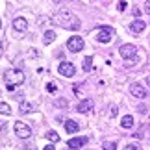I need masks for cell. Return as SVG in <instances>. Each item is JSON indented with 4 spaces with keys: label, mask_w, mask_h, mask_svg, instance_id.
<instances>
[{
    "label": "cell",
    "mask_w": 150,
    "mask_h": 150,
    "mask_svg": "<svg viewBox=\"0 0 150 150\" xmlns=\"http://www.w3.org/2000/svg\"><path fill=\"white\" fill-rule=\"evenodd\" d=\"M52 24L59 26V28H65V30H78L82 26L80 19L71 11H57V13L52 17Z\"/></svg>",
    "instance_id": "obj_1"
},
{
    "label": "cell",
    "mask_w": 150,
    "mask_h": 150,
    "mask_svg": "<svg viewBox=\"0 0 150 150\" xmlns=\"http://www.w3.org/2000/svg\"><path fill=\"white\" fill-rule=\"evenodd\" d=\"M24 72L19 71V69H9V71L4 72V82H6V87L8 91H15L19 85H22L24 82Z\"/></svg>",
    "instance_id": "obj_2"
},
{
    "label": "cell",
    "mask_w": 150,
    "mask_h": 150,
    "mask_svg": "<svg viewBox=\"0 0 150 150\" xmlns=\"http://www.w3.org/2000/svg\"><path fill=\"white\" fill-rule=\"evenodd\" d=\"M15 134L21 137V139H28L32 135V128L28 124H24L22 120H17L15 122Z\"/></svg>",
    "instance_id": "obj_3"
},
{
    "label": "cell",
    "mask_w": 150,
    "mask_h": 150,
    "mask_svg": "<svg viewBox=\"0 0 150 150\" xmlns=\"http://www.w3.org/2000/svg\"><path fill=\"white\" fill-rule=\"evenodd\" d=\"M57 72H59L61 76H65V78H72L74 74H76V69H74L72 63H69V61H61V63H59V67H57Z\"/></svg>",
    "instance_id": "obj_4"
},
{
    "label": "cell",
    "mask_w": 150,
    "mask_h": 150,
    "mask_svg": "<svg viewBox=\"0 0 150 150\" xmlns=\"http://www.w3.org/2000/svg\"><path fill=\"white\" fill-rule=\"evenodd\" d=\"M83 47H85L83 39H82V37H78V35H72V37L67 41V48L71 50V52H82Z\"/></svg>",
    "instance_id": "obj_5"
},
{
    "label": "cell",
    "mask_w": 150,
    "mask_h": 150,
    "mask_svg": "<svg viewBox=\"0 0 150 150\" xmlns=\"http://www.w3.org/2000/svg\"><path fill=\"white\" fill-rule=\"evenodd\" d=\"M111 37H113V28H109V26H102L100 32L96 33V41L98 43H109Z\"/></svg>",
    "instance_id": "obj_6"
},
{
    "label": "cell",
    "mask_w": 150,
    "mask_h": 150,
    "mask_svg": "<svg viewBox=\"0 0 150 150\" xmlns=\"http://www.w3.org/2000/svg\"><path fill=\"white\" fill-rule=\"evenodd\" d=\"M119 52L124 59H134L135 54H137V47L135 45H122V47L119 48Z\"/></svg>",
    "instance_id": "obj_7"
},
{
    "label": "cell",
    "mask_w": 150,
    "mask_h": 150,
    "mask_svg": "<svg viewBox=\"0 0 150 150\" xmlns=\"http://www.w3.org/2000/svg\"><path fill=\"white\" fill-rule=\"evenodd\" d=\"M130 93L135 96V98H145L146 96V89H145V85H141V83H132L130 85Z\"/></svg>",
    "instance_id": "obj_8"
},
{
    "label": "cell",
    "mask_w": 150,
    "mask_h": 150,
    "mask_svg": "<svg viewBox=\"0 0 150 150\" xmlns=\"http://www.w3.org/2000/svg\"><path fill=\"white\" fill-rule=\"evenodd\" d=\"M93 106H95V102L91 100V98H85V100H82L76 106V111L78 113H89L91 109H93Z\"/></svg>",
    "instance_id": "obj_9"
},
{
    "label": "cell",
    "mask_w": 150,
    "mask_h": 150,
    "mask_svg": "<svg viewBox=\"0 0 150 150\" xmlns=\"http://www.w3.org/2000/svg\"><path fill=\"white\" fill-rule=\"evenodd\" d=\"M85 143H87V137H72V139H69L67 146L72 148V150H76V148H82Z\"/></svg>",
    "instance_id": "obj_10"
},
{
    "label": "cell",
    "mask_w": 150,
    "mask_h": 150,
    "mask_svg": "<svg viewBox=\"0 0 150 150\" xmlns=\"http://www.w3.org/2000/svg\"><path fill=\"white\" fill-rule=\"evenodd\" d=\"M145 28H146L145 21L137 19V21H134V22H132V24H130V32H132V33H135V35H139L141 32H145Z\"/></svg>",
    "instance_id": "obj_11"
},
{
    "label": "cell",
    "mask_w": 150,
    "mask_h": 150,
    "mask_svg": "<svg viewBox=\"0 0 150 150\" xmlns=\"http://www.w3.org/2000/svg\"><path fill=\"white\" fill-rule=\"evenodd\" d=\"M13 28L17 32H26L28 30V21L24 19V17H17V19L13 21Z\"/></svg>",
    "instance_id": "obj_12"
},
{
    "label": "cell",
    "mask_w": 150,
    "mask_h": 150,
    "mask_svg": "<svg viewBox=\"0 0 150 150\" xmlns=\"http://www.w3.org/2000/svg\"><path fill=\"white\" fill-rule=\"evenodd\" d=\"M37 109V106L33 102H22L21 106H19V111H21V115H26V113H33Z\"/></svg>",
    "instance_id": "obj_13"
},
{
    "label": "cell",
    "mask_w": 150,
    "mask_h": 150,
    "mask_svg": "<svg viewBox=\"0 0 150 150\" xmlns=\"http://www.w3.org/2000/svg\"><path fill=\"white\" fill-rule=\"evenodd\" d=\"M78 128H80V126H78L76 120H71V119H69L67 122H65V130H67V134H76Z\"/></svg>",
    "instance_id": "obj_14"
},
{
    "label": "cell",
    "mask_w": 150,
    "mask_h": 150,
    "mask_svg": "<svg viewBox=\"0 0 150 150\" xmlns=\"http://www.w3.org/2000/svg\"><path fill=\"white\" fill-rule=\"evenodd\" d=\"M120 126H122L124 130H130L132 126H134V117H132V115H124V117L120 119Z\"/></svg>",
    "instance_id": "obj_15"
},
{
    "label": "cell",
    "mask_w": 150,
    "mask_h": 150,
    "mask_svg": "<svg viewBox=\"0 0 150 150\" xmlns=\"http://www.w3.org/2000/svg\"><path fill=\"white\" fill-rule=\"evenodd\" d=\"M91 67H93V56H85L83 57V63H82V71L83 72H89Z\"/></svg>",
    "instance_id": "obj_16"
},
{
    "label": "cell",
    "mask_w": 150,
    "mask_h": 150,
    "mask_svg": "<svg viewBox=\"0 0 150 150\" xmlns=\"http://www.w3.org/2000/svg\"><path fill=\"white\" fill-rule=\"evenodd\" d=\"M56 39V32L54 30H47L45 32V45H50Z\"/></svg>",
    "instance_id": "obj_17"
},
{
    "label": "cell",
    "mask_w": 150,
    "mask_h": 150,
    "mask_svg": "<svg viewBox=\"0 0 150 150\" xmlns=\"http://www.w3.org/2000/svg\"><path fill=\"white\" fill-rule=\"evenodd\" d=\"M45 137H47L48 141H52V143H57V141H59V135H57V134H56L54 130H50V132H47V134H45Z\"/></svg>",
    "instance_id": "obj_18"
},
{
    "label": "cell",
    "mask_w": 150,
    "mask_h": 150,
    "mask_svg": "<svg viewBox=\"0 0 150 150\" xmlns=\"http://www.w3.org/2000/svg\"><path fill=\"white\" fill-rule=\"evenodd\" d=\"M0 113L2 115H11V106L6 102H0Z\"/></svg>",
    "instance_id": "obj_19"
},
{
    "label": "cell",
    "mask_w": 150,
    "mask_h": 150,
    "mask_svg": "<svg viewBox=\"0 0 150 150\" xmlns=\"http://www.w3.org/2000/svg\"><path fill=\"white\" fill-rule=\"evenodd\" d=\"M104 150H117V143L106 141V143H104Z\"/></svg>",
    "instance_id": "obj_20"
},
{
    "label": "cell",
    "mask_w": 150,
    "mask_h": 150,
    "mask_svg": "<svg viewBox=\"0 0 150 150\" xmlns=\"http://www.w3.org/2000/svg\"><path fill=\"white\" fill-rule=\"evenodd\" d=\"M145 132H146V126H141V128L137 130V132H135L134 135L137 137V139H143V137H145Z\"/></svg>",
    "instance_id": "obj_21"
},
{
    "label": "cell",
    "mask_w": 150,
    "mask_h": 150,
    "mask_svg": "<svg viewBox=\"0 0 150 150\" xmlns=\"http://www.w3.org/2000/svg\"><path fill=\"white\" fill-rule=\"evenodd\" d=\"M47 91H48V93H56V91H57V85H56L54 82H50V83L47 85Z\"/></svg>",
    "instance_id": "obj_22"
},
{
    "label": "cell",
    "mask_w": 150,
    "mask_h": 150,
    "mask_svg": "<svg viewBox=\"0 0 150 150\" xmlns=\"http://www.w3.org/2000/svg\"><path fill=\"white\" fill-rule=\"evenodd\" d=\"M56 106H57V108H67V106H69V102H67L65 98H59V100L56 102Z\"/></svg>",
    "instance_id": "obj_23"
},
{
    "label": "cell",
    "mask_w": 150,
    "mask_h": 150,
    "mask_svg": "<svg viewBox=\"0 0 150 150\" xmlns=\"http://www.w3.org/2000/svg\"><path fill=\"white\" fill-rule=\"evenodd\" d=\"M124 150H141V146H139V145H135V143H132V145H126Z\"/></svg>",
    "instance_id": "obj_24"
},
{
    "label": "cell",
    "mask_w": 150,
    "mask_h": 150,
    "mask_svg": "<svg viewBox=\"0 0 150 150\" xmlns=\"http://www.w3.org/2000/svg\"><path fill=\"white\" fill-rule=\"evenodd\" d=\"M117 8H119V11H124V9H126V2H124V0H120Z\"/></svg>",
    "instance_id": "obj_25"
},
{
    "label": "cell",
    "mask_w": 150,
    "mask_h": 150,
    "mask_svg": "<svg viewBox=\"0 0 150 150\" xmlns=\"http://www.w3.org/2000/svg\"><path fill=\"white\" fill-rule=\"evenodd\" d=\"M145 11L150 15V0H146V2H145Z\"/></svg>",
    "instance_id": "obj_26"
},
{
    "label": "cell",
    "mask_w": 150,
    "mask_h": 150,
    "mask_svg": "<svg viewBox=\"0 0 150 150\" xmlns=\"http://www.w3.org/2000/svg\"><path fill=\"white\" fill-rule=\"evenodd\" d=\"M45 150H56L54 148V143H52V145H47V146H45Z\"/></svg>",
    "instance_id": "obj_27"
},
{
    "label": "cell",
    "mask_w": 150,
    "mask_h": 150,
    "mask_svg": "<svg viewBox=\"0 0 150 150\" xmlns=\"http://www.w3.org/2000/svg\"><path fill=\"white\" fill-rule=\"evenodd\" d=\"M111 115H113V117L117 115V106H113V108H111Z\"/></svg>",
    "instance_id": "obj_28"
},
{
    "label": "cell",
    "mask_w": 150,
    "mask_h": 150,
    "mask_svg": "<svg viewBox=\"0 0 150 150\" xmlns=\"http://www.w3.org/2000/svg\"><path fill=\"white\" fill-rule=\"evenodd\" d=\"M146 83H148V85H150V74H148V78H146Z\"/></svg>",
    "instance_id": "obj_29"
},
{
    "label": "cell",
    "mask_w": 150,
    "mask_h": 150,
    "mask_svg": "<svg viewBox=\"0 0 150 150\" xmlns=\"http://www.w3.org/2000/svg\"><path fill=\"white\" fill-rule=\"evenodd\" d=\"M54 2H56V4H61V2H63V0H54Z\"/></svg>",
    "instance_id": "obj_30"
},
{
    "label": "cell",
    "mask_w": 150,
    "mask_h": 150,
    "mask_svg": "<svg viewBox=\"0 0 150 150\" xmlns=\"http://www.w3.org/2000/svg\"><path fill=\"white\" fill-rule=\"evenodd\" d=\"M0 52H2V47H0Z\"/></svg>",
    "instance_id": "obj_31"
},
{
    "label": "cell",
    "mask_w": 150,
    "mask_h": 150,
    "mask_svg": "<svg viewBox=\"0 0 150 150\" xmlns=\"http://www.w3.org/2000/svg\"><path fill=\"white\" fill-rule=\"evenodd\" d=\"M0 26H2V24H0Z\"/></svg>",
    "instance_id": "obj_32"
}]
</instances>
